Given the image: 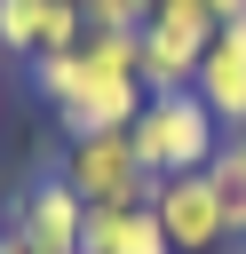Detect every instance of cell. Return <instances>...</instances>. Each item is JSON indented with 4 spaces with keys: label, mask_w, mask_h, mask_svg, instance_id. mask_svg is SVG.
<instances>
[{
    "label": "cell",
    "mask_w": 246,
    "mask_h": 254,
    "mask_svg": "<svg viewBox=\"0 0 246 254\" xmlns=\"http://www.w3.org/2000/svg\"><path fill=\"white\" fill-rule=\"evenodd\" d=\"M135 159L167 183V175H206L214 167V151L230 143L222 135V119L198 103V87H167V95H143V111H135Z\"/></svg>",
    "instance_id": "obj_1"
},
{
    "label": "cell",
    "mask_w": 246,
    "mask_h": 254,
    "mask_svg": "<svg viewBox=\"0 0 246 254\" xmlns=\"http://www.w3.org/2000/svg\"><path fill=\"white\" fill-rule=\"evenodd\" d=\"M63 183L87 198V206H151L159 198V175L135 159V135L111 127V135H71L63 143Z\"/></svg>",
    "instance_id": "obj_2"
},
{
    "label": "cell",
    "mask_w": 246,
    "mask_h": 254,
    "mask_svg": "<svg viewBox=\"0 0 246 254\" xmlns=\"http://www.w3.org/2000/svg\"><path fill=\"white\" fill-rule=\"evenodd\" d=\"M79 222H87V198L63 183V167L32 175V183L16 190V214H8V230H16L32 254H79Z\"/></svg>",
    "instance_id": "obj_3"
},
{
    "label": "cell",
    "mask_w": 246,
    "mask_h": 254,
    "mask_svg": "<svg viewBox=\"0 0 246 254\" xmlns=\"http://www.w3.org/2000/svg\"><path fill=\"white\" fill-rule=\"evenodd\" d=\"M135 111H143V79H135V71H95L87 56H79V71H71L63 103H56L63 143H71V135H111V127H135Z\"/></svg>",
    "instance_id": "obj_4"
},
{
    "label": "cell",
    "mask_w": 246,
    "mask_h": 254,
    "mask_svg": "<svg viewBox=\"0 0 246 254\" xmlns=\"http://www.w3.org/2000/svg\"><path fill=\"white\" fill-rule=\"evenodd\" d=\"M87 40L79 0H0V56L32 64V56H63Z\"/></svg>",
    "instance_id": "obj_5"
},
{
    "label": "cell",
    "mask_w": 246,
    "mask_h": 254,
    "mask_svg": "<svg viewBox=\"0 0 246 254\" xmlns=\"http://www.w3.org/2000/svg\"><path fill=\"white\" fill-rule=\"evenodd\" d=\"M151 206H159V222H167L175 254H214V246H230V230H222V206H214V183H206V175H167Z\"/></svg>",
    "instance_id": "obj_6"
},
{
    "label": "cell",
    "mask_w": 246,
    "mask_h": 254,
    "mask_svg": "<svg viewBox=\"0 0 246 254\" xmlns=\"http://www.w3.org/2000/svg\"><path fill=\"white\" fill-rule=\"evenodd\" d=\"M198 103L222 119V135H238L246 127V16H230L222 32H214V48L198 56Z\"/></svg>",
    "instance_id": "obj_7"
},
{
    "label": "cell",
    "mask_w": 246,
    "mask_h": 254,
    "mask_svg": "<svg viewBox=\"0 0 246 254\" xmlns=\"http://www.w3.org/2000/svg\"><path fill=\"white\" fill-rule=\"evenodd\" d=\"M79 254H175V238H167L159 206H87Z\"/></svg>",
    "instance_id": "obj_8"
},
{
    "label": "cell",
    "mask_w": 246,
    "mask_h": 254,
    "mask_svg": "<svg viewBox=\"0 0 246 254\" xmlns=\"http://www.w3.org/2000/svg\"><path fill=\"white\" fill-rule=\"evenodd\" d=\"M206 183H214L222 230H230V246H238V238H246V151H238V143H222V151H214V167H206Z\"/></svg>",
    "instance_id": "obj_9"
},
{
    "label": "cell",
    "mask_w": 246,
    "mask_h": 254,
    "mask_svg": "<svg viewBox=\"0 0 246 254\" xmlns=\"http://www.w3.org/2000/svg\"><path fill=\"white\" fill-rule=\"evenodd\" d=\"M79 56H87L95 71H135V79H143V32H87Z\"/></svg>",
    "instance_id": "obj_10"
},
{
    "label": "cell",
    "mask_w": 246,
    "mask_h": 254,
    "mask_svg": "<svg viewBox=\"0 0 246 254\" xmlns=\"http://www.w3.org/2000/svg\"><path fill=\"white\" fill-rule=\"evenodd\" d=\"M79 16H87V32H143V0H79Z\"/></svg>",
    "instance_id": "obj_11"
},
{
    "label": "cell",
    "mask_w": 246,
    "mask_h": 254,
    "mask_svg": "<svg viewBox=\"0 0 246 254\" xmlns=\"http://www.w3.org/2000/svg\"><path fill=\"white\" fill-rule=\"evenodd\" d=\"M214 8V24H230V16H246V0H206Z\"/></svg>",
    "instance_id": "obj_12"
},
{
    "label": "cell",
    "mask_w": 246,
    "mask_h": 254,
    "mask_svg": "<svg viewBox=\"0 0 246 254\" xmlns=\"http://www.w3.org/2000/svg\"><path fill=\"white\" fill-rule=\"evenodd\" d=\"M0 254H32V246H24V238H16V230H8V238H0Z\"/></svg>",
    "instance_id": "obj_13"
},
{
    "label": "cell",
    "mask_w": 246,
    "mask_h": 254,
    "mask_svg": "<svg viewBox=\"0 0 246 254\" xmlns=\"http://www.w3.org/2000/svg\"><path fill=\"white\" fill-rule=\"evenodd\" d=\"M0 119H8V87H0Z\"/></svg>",
    "instance_id": "obj_14"
},
{
    "label": "cell",
    "mask_w": 246,
    "mask_h": 254,
    "mask_svg": "<svg viewBox=\"0 0 246 254\" xmlns=\"http://www.w3.org/2000/svg\"><path fill=\"white\" fill-rule=\"evenodd\" d=\"M230 143H238V151H246V127H238V135H230Z\"/></svg>",
    "instance_id": "obj_15"
},
{
    "label": "cell",
    "mask_w": 246,
    "mask_h": 254,
    "mask_svg": "<svg viewBox=\"0 0 246 254\" xmlns=\"http://www.w3.org/2000/svg\"><path fill=\"white\" fill-rule=\"evenodd\" d=\"M238 254H246V238H238Z\"/></svg>",
    "instance_id": "obj_16"
},
{
    "label": "cell",
    "mask_w": 246,
    "mask_h": 254,
    "mask_svg": "<svg viewBox=\"0 0 246 254\" xmlns=\"http://www.w3.org/2000/svg\"><path fill=\"white\" fill-rule=\"evenodd\" d=\"M0 238H8V222H0Z\"/></svg>",
    "instance_id": "obj_17"
}]
</instances>
